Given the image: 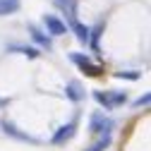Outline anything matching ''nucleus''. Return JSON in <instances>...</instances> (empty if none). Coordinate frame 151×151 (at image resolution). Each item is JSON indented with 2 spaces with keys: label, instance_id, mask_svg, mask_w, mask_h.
Returning <instances> with one entry per match:
<instances>
[{
  "label": "nucleus",
  "instance_id": "nucleus-1",
  "mask_svg": "<svg viewBox=\"0 0 151 151\" xmlns=\"http://www.w3.org/2000/svg\"><path fill=\"white\" fill-rule=\"evenodd\" d=\"M70 60L77 65L84 74H89V77H99V74H103V67L101 65H93V60L89 58V55H84V53H70Z\"/></svg>",
  "mask_w": 151,
  "mask_h": 151
},
{
  "label": "nucleus",
  "instance_id": "nucleus-2",
  "mask_svg": "<svg viewBox=\"0 0 151 151\" xmlns=\"http://www.w3.org/2000/svg\"><path fill=\"white\" fill-rule=\"evenodd\" d=\"M93 99L103 108H118L127 101V93L125 91H93Z\"/></svg>",
  "mask_w": 151,
  "mask_h": 151
},
{
  "label": "nucleus",
  "instance_id": "nucleus-3",
  "mask_svg": "<svg viewBox=\"0 0 151 151\" xmlns=\"http://www.w3.org/2000/svg\"><path fill=\"white\" fill-rule=\"evenodd\" d=\"M110 129H113V120L110 118L101 115V113H93V115H91V122H89V132H91V134L106 137V134H110Z\"/></svg>",
  "mask_w": 151,
  "mask_h": 151
},
{
  "label": "nucleus",
  "instance_id": "nucleus-4",
  "mask_svg": "<svg viewBox=\"0 0 151 151\" xmlns=\"http://www.w3.org/2000/svg\"><path fill=\"white\" fill-rule=\"evenodd\" d=\"M74 134H77V120H70L67 125H63V127H60L58 132H55V134H53V139H50V142L60 146V144H65V142H70V139H72Z\"/></svg>",
  "mask_w": 151,
  "mask_h": 151
},
{
  "label": "nucleus",
  "instance_id": "nucleus-5",
  "mask_svg": "<svg viewBox=\"0 0 151 151\" xmlns=\"http://www.w3.org/2000/svg\"><path fill=\"white\" fill-rule=\"evenodd\" d=\"M3 129H5V134L14 137L17 142H29V144H36V142H39V139H34L31 134H27V132H22L19 127H17L14 122H10V120H3Z\"/></svg>",
  "mask_w": 151,
  "mask_h": 151
},
{
  "label": "nucleus",
  "instance_id": "nucleus-6",
  "mask_svg": "<svg viewBox=\"0 0 151 151\" xmlns=\"http://www.w3.org/2000/svg\"><path fill=\"white\" fill-rule=\"evenodd\" d=\"M43 24H46V29H48L53 36H63V34L67 31V24L60 19V17H55V14H46V17H43Z\"/></svg>",
  "mask_w": 151,
  "mask_h": 151
},
{
  "label": "nucleus",
  "instance_id": "nucleus-7",
  "mask_svg": "<svg viewBox=\"0 0 151 151\" xmlns=\"http://www.w3.org/2000/svg\"><path fill=\"white\" fill-rule=\"evenodd\" d=\"M67 22H70L67 27L74 31V36H77V39H79L82 43H86V41H89V29H86V27H84V24L77 19V17H67Z\"/></svg>",
  "mask_w": 151,
  "mask_h": 151
},
{
  "label": "nucleus",
  "instance_id": "nucleus-8",
  "mask_svg": "<svg viewBox=\"0 0 151 151\" xmlns=\"http://www.w3.org/2000/svg\"><path fill=\"white\" fill-rule=\"evenodd\" d=\"M65 96H67L72 103H79L82 96H84L82 84H79V82H67V84H65Z\"/></svg>",
  "mask_w": 151,
  "mask_h": 151
},
{
  "label": "nucleus",
  "instance_id": "nucleus-9",
  "mask_svg": "<svg viewBox=\"0 0 151 151\" xmlns=\"http://www.w3.org/2000/svg\"><path fill=\"white\" fill-rule=\"evenodd\" d=\"M7 50H10V53L27 55V58H31V60H34V58H39V50H36V48H31L29 43H27V46H24V43H10V46H7Z\"/></svg>",
  "mask_w": 151,
  "mask_h": 151
},
{
  "label": "nucleus",
  "instance_id": "nucleus-10",
  "mask_svg": "<svg viewBox=\"0 0 151 151\" xmlns=\"http://www.w3.org/2000/svg\"><path fill=\"white\" fill-rule=\"evenodd\" d=\"M29 34H31V39H34V43H39L41 48H46V50H50V39H48V36L39 29V27H29Z\"/></svg>",
  "mask_w": 151,
  "mask_h": 151
},
{
  "label": "nucleus",
  "instance_id": "nucleus-11",
  "mask_svg": "<svg viewBox=\"0 0 151 151\" xmlns=\"http://www.w3.org/2000/svg\"><path fill=\"white\" fill-rule=\"evenodd\" d=\"M19 7H22L19 0H0V17H7V14L19 12Z\"/></svg>",
  "mask_w": 151,
  "mask_h": 151
},
{
  "label": "nucleus",
  "instance_id": "nucleus-12",
  "mask_svg": "<svg viewBox=\"0 0 151 151\" xmlns=\"http://www.w3.org/2000/svg\"><path fill=\"white\" fill-rule=\"evenodd\" d=\"M53 3L65 12V17H77V0H53Z\"/></svg>",
  "mask_w": 151,
  "mask_h": 151
},
{
  "label": "nucleus",
  "instance_id": "nucleus-13",
  "mask_svg": "<svg viewBox=\"0 0 151 151\" xmlns=\"http://www.w3.org/2000/svg\"><path fill=\"white\" fill-rule=\"evenodd\" d=\"M101 31H103V24H99L93 31H89V41L86 43H91V48H93V53H101Z\"/></svg>",
  "mask_w": 151,
  "mask_h": 151
},
{
  "label": "nucleus",
  "instance_id": "nucleus-14",
  "mask_svg": "<svg viewBox=\"0 0 151 151\" xmlns=\"http://www.w3.org/2000/svg\"><path fill=\"white\" fill-rule=\"evenodd\" d=\"M110 142H113V139H110V134H106V137L96 139V142H93L89 149H84V151H106V149L110 146Z\"/></svg>",
  "mask_w": 151,
  "mask_h": 151
},
{
  "label": "nucleus",
  "instance_id": "nucleus-15",
  "mask_svg": "<svg viewBox=\"0 0 151 151\" xmlns=\"http://www.w3.org/2000/svg\"><path fill=\"white\" fill-rule=\"evenodd\" d=\"M149 99H151V93H144V96H142L134 106H137V108H139V106H149Z\"/></svg>",
  "mask_w": 151,
  "mask_h": 151
},
{
  "label": "nucleus",
  "instance_id": "nucleus-16",
  "mask_svg": "<svg viewBox=\"0 0 151 151\" xmlns=\"http://www.w3.org/2000/svg\"><path fill=\"white\" fill-rule=\"evenodd\" d=\"M118 77H125V79H137V72H120Z\"/></svg>",
  "mask_w": 151,
  "mask_h": 151
}]
</instances>
